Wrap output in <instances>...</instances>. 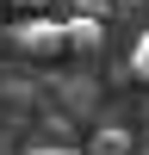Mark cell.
I'll list each match as a JSON object with an SVG mask.
<instances>
[{
  "label": "cell",
  "mask_w": 149,
  "mask_h": 155,
  "mask_svg": "<svg viewBox=\"0 0 149 155\" xmlns=\"http://www.w3.org/2000/svg\"><path fill=\"white\" fill-rule=\"evenodd\" d=\"M6 6H19V12H50L56 0H6Z\"/></svg>",
  "instance_id": "8992f818"
},
{
  "label": "cell",
  "mask_w": 149,
  "mask_h": 155,
  "mask_svg": "<svg viewBox=\"0 0 149 155\" xmlns=\"http://www.w3.org/2000/svg\"><path fill=\"white\" fill-rule=\"evenodd\" d=\"M62 37H68V50L93 56V50L106 44V19H68V25H62Z\"/></svg>",
  "instance_id": "7a4b0ae2"
},
{
  "label": "cell",
  "mask_w": 149,
  "mask_h": 155,
  "mask_svg": "<svg viewBox=\"0 0 149 155\" xmlns=\"http://www.w3.org/2000/svg\"><path fill=\"white\" fill-rule=\"evenodd\" d=\"M12 44L25 50V56H68V37H62V25L56 19H44V12H25L19 25H12Z\"/></svg>",
  "instance_id": "6da1fadb"
},
{
  "label": "cell",
  "mask_w": 149,
  "mask_h": 155,
  "mask_svg": "<svg viewBox=\"0 0 149 155\" xmlns=\"http://www.w3.org/2000/svg\"><path fill=\"white\" fill-rule=\"evenodd\" d=\"M112 12V0H81V19H106Z\"/></svg>",
  "instance_id": "5b68a950"
},
{
  "label": "cell",
  "mask_w": 149,
  "mask_h": 155,
  "mask_svg": "<svg viewBox=\"0 0 149 155\" xmlns=\"http://www.w3.org/2000/svg\"><path fill=\"white\" fill-rule=\"evenodd\" d=\"M131 68H137V74H143V81H149V25H143V31H137V50H131Z\"/></svg>",
  "instance_id": "277c9868"
},
{
  "label": "cell",
  "mask_w": 149,
  "mask_h": 155,
  "mask_svg": "<svg viewBox=\"0 0 149 155\" xmlns=\"http://www.w3.org/2000/svg\"><path fill=\"white\" fill-rule=\"evenodd\" d=\"M25 155H68V149H56V143H31Z\"/></svg>",
  "instance_id": "52a82bcc"
},
{
  "label": "cell",
  "mask_w": 149,
  "mask_h": 155,
  "mask_svg": "<svg viewBox=\"0 0 149 155\" xmlns=\"http://www.w3.org/2000/svg\"><path fill=\"white\" fill-rule=\"evenodd\" d=\"M124 149H131L124 130H99V137H93V155H124Z\"/></svg>",
  "instance_id": "3957f363"
}]
</instances>
